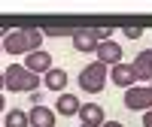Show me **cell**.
<instances>
[{
    "label": "cell",
    "instance_id": "1",
    "mask_svg": "<svg viewBox=\"0 0 152 127\" xmlns=\"http://www.w3.org/2000/svg\"><path fill=\"white\" fill-rule=\"evenodd\" d=\"M43 45V30L28 27V30H9L3 36V52L9 55H31Z\"/></svg>",
    "mask_w": 152,
    "mask_h": 127
},
{
    "label": "cell",
    "instance_id": "2",
    "mask_svg": "<svg viewBox=\"0 0 152 127\" xmlns=\"http://www.w3.org/2000/svg\"><path fill=\"white\" fill-rule=\"evenodd\" d=\"M40 85H43V82H40V76L28 73L21 64H9V67L3 70V88H6V91H15V94L24 91V94H34Z\"/></svg>",
    "mask_w": 152,
    "mask_h": 127
},
{
    "label": "cell",
    "instance_id": "3",
    "mask_svg": "<svg viewBox=\"0 0 152 127\" xmlns=\"http://www.w3.org/2000/svg\"><path fill=\"white\" fill-rule=\"evenodd\" d=\"M79 88L82 91H88V94H100L107 88V67L104 64H88V67H82V73H79Z\"/></svg>",
    "mask_w": 152,
    "mask_h": 127
},
{
    "label": "cell",
    "instance_id": "4",
    "mask_svg": "<svg viewBox=\"0 0 152 127\" xmlns=\"http://www.w3.org/2000/svg\"><path fill=\"white\" fill-rule=\"evenodd\" d=\"M125 106H128L131 112H146V109H152V88L149 85H134V88H128L125 91Z\"/></svg>",
    "mask_w": 152,
    "mask_h": 127
},
{
    "label": "cell",
    "instance_id": "5",
    "mask_svg": "<svg viewBox=\"0 0 152 127\" xmlns=\"http://www.w3.org/2000/svg\"><path fill=\"white\" fill-rule=\"evenodd\" d=\"M28 73H34V76H46L49 70H52V55L46 52V48H37V52H31V55H24V64H21Z\"/></svg>",
    "mask_w": 152,
    "mask_h": 127
},
{
    "label": "cell",
    "instance_id": "6",
    "mask_svg": "<svg viewBox=\"0 0 152 127\" xmlns=\"http://www.w3.org/2000/svg\"><path fill=\"white\" fill-rule=\"evenodd\" d=\"M94 55H97V64H104V67H116V64H122V45L113 43V40L97 43Z\"/></svg>",
    "mask_w": 152,
    "mask_h": 127
},
{
    "label": "cell",
    "instance_id": "7",
    "mask_svg": "<svg viewBox=\"0 0 152 127\" xmlns=\"http://www.w3.org/2000/svg\"><path fill=\"white\" fill-rule=\"evenodd\" d=\"M79 121H82V127H100L107 118H104V106H97V103H82L79 106Z\"/></svg>",
    "mask_w": 152,
    "mask_h": 127
},
{
    "label": "cell",
    "instance_id": "8",
    "mask_svg": "<svg viewBox=\"0 0 152 127\" xmlns=\"http://www.w3.org/2000/svg\"><path fill=\"white\" fill-rule=\"evenodd\" d=\"M107 76L113 79V85L125 88V91H128V88H134V85H137V79H134V70H131V64H116V67H113V70H110Z\"/></svg>",
    "mask_w": 152,
    "mask_h": 127
},
{
    "label": "cell",
    "instance_id": "9",
    "mask_svg": "<svg viewBox=\"0 0 152 127\" xmlns=\"http://www.w3.org/2000/svg\"><path fill=\"white\" fill-rule=\"evenodd\" d=\"M131 70H134V79H140V82L149 79V82H152V48H143V52L134 58Z\"/></svg>",
    "mask_w": 152,
    "mask_h": 127
},
{
    "label": "cell",
    "instance_id": "10",
    "mask_svg": "<svg viewBox=\"0 0 152 127\" xmlns=\"http://www.w3.org/2000/svg\"><path fill=\"white\" fill-rule=\"evenodd\" d=\"M73 36V48H76V52H94V48H97V30H73L70 33Z\"/></svg>",
    "mask_w": 152,
    "mask_h": 127
},
{
    "label": "cell",
    "instance_id": "11",
    "mask_svg": "<svg viewBox=\"0 0 152 127\" xmlns=\"http://www.w3.org/2000/svg\"><path fill=\"white\" fill-rule=\"evenodd\" d=\"M28 124H31V127H55V112L46 109V106L40 103V106H34V109L28 112Z\"/></svg>",
    "mask_w": 152,
    "mask_h": 127
},
{
    "label": "cell",
    "instance_id": "12",
    "mask_svg": "<svg viewBox=\"0 0 152 127\" xmlns=\"http://www.w3.org/2000/svg\"><path fill=\"white\" fill-rule=\"evenodd\" d=\"M46 88H49V91H64V88H67V70H58V67H52V70H49L46 76H43V79H40Z\"/></svg>",
    "mask_w": 152,
    "mask_h": 127
},
{
    "label": "cell",
    "instance_id": "13",
    "mask_svg": "<svg viewBox=\"0 0 152 127\" xmlns=\"http://www.w3.org/2000/svg\"><path fill=\"white\" fill-rule=\"evenodd\" d=\"M79 97L76 94H58V103H55V109L61 112V115H76L79 112Z\"/></svg>",
    "mask_w": 152,
    "mask_h": 127
},
{
    "label": "cell",
    "instance_id": "14",
    "mask_svg": "<svg viewBox=\"0 0 152 127\" xmlns=\"http://www.w3.org/2000/svg\"><path fill=\"white\" fill-rule=\"evenodd\" d=\"M6 127H31L28 124V112L24 109H9L6 112Z\"/></svg>",
    "mask_w": 152,
    "mask_h": 127
},
{
    "label": "cell",
    "instance_id": "15",
    "mask_svg": "<svg viewBox=\"0 0 152 127\" xmlns=\"http://www.w3.org/2000/svg\"><path fill=\"white\" fill-rule=\"evenodd\" d=\"M43 36H70V30H64V27H49V30H43Z\"/></svg>",
    "mask_w": 152,
    "mask_h": 127
},
{
    "label": "cell",
    "instance_id": "16",
    "mask_svg": "<svg viewBox=\"0 0 152 127\" xmlns=\"http://www.w3.org/2000/svg\"><path fill=\"white\" fill-rule=\"evenodd\" d=\"M140 27H125V36H128V40H140Z\"/></svg>",
    "mask_w": 152,
    "mask_h": 127
},
{
    "label": "cell",
    "instance_id": "17",
    "mask_svg": "<svg viewBox=\"0 0 152 127\" xmlns=\"http://www.w3.org/2000/svg\"><path fill=\"white\" fill-rule=\"evenodd\" d=\"M143 127H152V109L143 112Z\"/></svg>",
    "mask_w": 152,
    "mask_h": 127
},
{
    "label": "cell",
    "instance_id": "18",
    "mask_svg": "<svg viewBox=\"0 0 152 127\" xmlns=\"http://www.w3.org/2000/svg\"><path fill=\"white\" fill-rule=\"evenodd\" d=\"M100 127H125V124H119V121H104Z\"/></svg>",
    "mask_w": 152,
    "mask_h": 127
},
{
    "label": "cell",
    "instance_id": "19",
    "mask_svg": "<svg viewBox=\"0 0 152 127\" xmlns=\"http://www.w3.org/2000/svg\"><path fill=\"white\" fill-rule=\"evenodd\" d=\"M6 109V103H3V94H0V112H3Z\"/></svg>",
    "mask_w": 152,
    "mask_h": 127
},
{
    "label": "cell",
    "instance_id": "20",
    "mask_svg": "<svg viewBox=\"0 0 152 127\" xmlns=\"http://www.w3.org/2000/svg\"><path fill=\"white\" fill-rule=\"evenodd\" d=\"M0 91H3V73H0Z\"/></svg>",
    "mask_w": 152,
    "mask_h": 127
},
{
    "label": "cell",
    "instance_id": "21",
    "mask_svg": "<svg viewBox=\"0 0 152 127\" xmlns=\"http://www.w3.org/2000/svg\"><path fill=\"white\" fill-rule=\"evenodd\" d=\"M0 52H3V45H0Z\"/></svg>",
    "mask_w": 152,
    "mask_h": 127
},
{
    "label": "cell",
    "instance_id": "22",
    "mask_svg": "<svg viewBox=\"0 0 152 127\" xmlns=\"http://www.w3.org/2000/svg\"><path fill=\"white\" fill-rule=\"evenodd\" d=\"M149 88H152V85H149Z\"/></svg>",
    "mask_w": 152,
    "mask_h": 127
}]
</instances>
